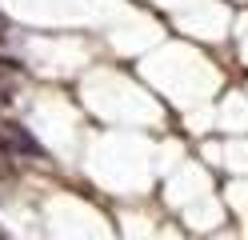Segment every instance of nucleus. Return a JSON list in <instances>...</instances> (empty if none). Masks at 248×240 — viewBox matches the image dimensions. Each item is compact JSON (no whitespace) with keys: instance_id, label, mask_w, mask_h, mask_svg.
Listing matches in <instances>:
<instances>
[{"instance_id":"nucleus-1","label":"nucleus","mask_w":248,"mask_h":240,"mask_svg":"<svg viewBox=\"0 0 248 240\" xmlns=\"http://www.w3.org/2000/svg\"><path fill=\"white\" fill-rule=\"evenodd\" d=\"M0 132L8 136V144H12V152H28V156H40V144H36L32 136H28V132H24L20 124H0Z\"/></svg>"}]
</instances>
